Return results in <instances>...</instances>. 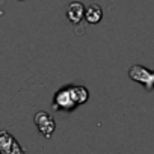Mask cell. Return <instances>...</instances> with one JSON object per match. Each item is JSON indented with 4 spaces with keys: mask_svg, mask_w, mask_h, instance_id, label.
Returning a JSON list of instances; mask_svg holds the SVG:
<instances>
[{
    "mask_svg": "<svg viewBox=\"0 0 154 154\" xmlns=\"http://www.w3.org/2000/svg\"><path fill=\"white\" fill-rule=\"evenodd\" d=\"M89 98V92L82 85H68L59 89L53 98V107L56 110L72 112L77 106L86 103Z\"/></svg>",
    "mask_w": 154,
    "mask_h": 154,
    "instance_id": "1",
    "label": "cell"
},
{
    "mask_svg": "<svg viewBox=\"0 0 154 154\" xmlns=\"http://www.w3.org/2000/svg\"><path fill=\"white\" fill-rule=\"evenodd\" d=\"M128 77L134 82L142 83V86L148 92H151L154 89V71H151L142 65H133L128 69Z\"/></svg>",
    "mask_w": 154,
    "mask_h": 154,
    "instance_id": "2",
    "label": "cell"
},
{
    "mask_svg": "<svg viewBox=\"0 0 154 154\" xmlns=\"http://www.w3.org/2000/svg\"><path fill=\"white\" fill-rule=\"evenodd\" d=\"M33 121H35V125H36L39 134L42 137H45V139H50L51 134L54 133V128H56V122H54L53 116L50 113L41 110V112H38L35 115Z\"/></svg>",
    "mask_w": 154,
    "mask_h": 154,
    "instance_id": "3",
    "label": "cell"
},
{
    "mask_svg": "<svg viewBox=\"0 0 154 154\" xmlns=\"http://www.w3.org/2000/svg\"><path fill=\"white\" fill-rule=\"evenodd\" d=\"M0 152L2 154H26L21 145L6 130L0 133Z\"/></svg>",
    "mask_w": 154,
    "mask_h": 154,
    "instance_id": "4",
    "label": "cell"
},
{
    "mask_svg": "<svg viewBox=\"0 0 154 154\" xmlns=\"http://www.w3.org/2000/svg\"><path fill=\"white\" fill-rule=\"evenodd\" d=\"M85 14H86V9H85V6H83L80 2H72V3L68 5L66 17H68L69 23H72V24H79V23L83 20Z\"/></svg>",
    "mask_w": 154,
    "mask_h": 154,
    "instance_id": "5",
    "label": "cell"
},
{
    "mask_svg": "<svg viewBox=\"0 0 154 154\" xmlns=\"http://www.w3.org/2000/svg\"><path fill=\"white\" fill-rule=\"evenodd\" d=\"M85 18H86V21L91 23V24H97V23H100L101 18H103V9H101V6L97 5V3L89 5V6L86 8Z\"/></svg>",
    "mask_w": 154,
    "mask_h": 154,
    "instance_id": "6",
    "label": "cell"
},
{
    "mask_svg": "<svg viewBox=\"0 0 154 154\" xmlns=\"http://www.w3.org/2000/svg\"><path fill=\"white\" fill-rule=\"evenodd\" d=\"M20 2H21V0H20Z\"/></svg>",
    "mask_w": 154,
    "mask_h": 154,
    "instance_id": "7",
    "label": "cell"
}]
</instances>
